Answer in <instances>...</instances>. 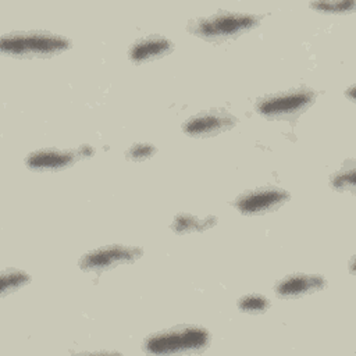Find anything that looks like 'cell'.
I'll use <instances>...</instances> for the list:
<instances>
[{
  "label": "cell",
  "instance_id": "1",
  "mask_svg": "<svg viewBox=\"0 0 356 356\" xmlns=\"http://www.w3.org/2000/svg\"><path fill=\"white\" fill-rule=\"evenodd\" d=\"M209 345V332L196 325H179L150 335L143 349L154 355L202 353Z\"/></svg>",
  "mask_w": 356,
  "mask_h": 356
},
{
  "label": "cell",
  "instance_id": "2",
  "mask_svg": "<svg viewBox=\"0 0 356 356\" xmlns=\"http://www.w3.org/2000/svg\"><path fill=\"white\" fill-rule=\"evenodd\" d=\"M71 43L50 32H13L1 36V51L15 57H50L70 49Z\"/></svg>",
  "mask_w": 356,
  "mask_h": 356
},
{
  "label": "cell",
  "instance_id": "3",
  "mask_svg": "<svg viewBox=\"0 0 356 356\" xmlns=\"http://www.w3.org/2000/svg\"><path fill=\"white\" fill-rule=\"evenodd\" d=\"M260 17L242 13L221 11L207 18H197L188 24V31L210 42L236 38L259 25Z\"/></svg>",
  "mask_w": 356,
  "mask_h": 356
},
{
  "label": "cell",
  "instance_id": "4",
  "mask_svg": "<svg viewBox=\"0 0 356 356\" xmlns=\"http://www.w3.org/2000/svg\"><path fill=\"white\" fill-rule=\"evenodd\" d=\"M316 100V92L296 88L259 99L254 108L268 120H292L307 110Z\"/></svg>",
  "mask_w": 356,
  "mask_h": 356
},
{
  "label": "cell",
  "instance_id": "5",
  "mask_svg": "<svg viewBox=\"0 0 356 356\" xmlns=\"http://www.w3.org/2000/svg\"><path fill=\"white\" fill-rule=\"evenodd\" d=\"M142 253V249L136 246L108 245L83 254L79 260V267L83 271H104L118 264L132 263L138 260Z\"/></svg>",
  "mask_w": 356,
  "mask_h": 356
},
{
  "label": "cell",
  "instance_id": "6",
  "mask_svg": "<svg viewBox=\"0 0 356 356\" xmlns=\"http://www.w3.org/2000/svg\"><path fill=\"white\" fill-rule=\"evenodd\" d=\"M289 197V193L280 188H259L241 195L234 204L242 214L254 216L274 211Z\"/></svg>",
  "mask_w": 356,
  "mask_h": 356
},
{
  "label": "cell",
  "instance_id": "7",
  "mask_svg": "<svg viewBox=\"0 0 356 356\" xmlns=\"http://www.w3.org/2000/svg\"><path fill=\"white\" fill-rule=\"evenodd\" d=\"M236 125V118L225 110H209L188 118L182 129L189 136L204 138L228 131Z\"/></svg>",
  "mask_w": 356,
  "mask_h": 356
},
{
  "label": "cell",
  "instance_id": "8",
  "mask_svg": "<svg viewBox=\"0 0 356 356\" xmlns=\"http://www.w3.org/2000/svg\"><path fill=\"white\" fill-rule=\"evenodd\" d=\"M78 150H57L42 149L31 153L25 163L31 170L36 171H56L72 165L78 160Z\"/></svg>",
  "mask_w": 356,
  "mask_h": 356
},
{
  "label": "cell",
  "instance_id": "9",
  "mask_svg": "<svg viewBox=\"0 0 356 356\" xmlns=\"http://www.w3.org/2000/svg\"><path fill=\"white\" fill-rule=\"evenodd\" d=\"M325 280L321 275L293 274L275 285V293L280 298H299L325 286Z\"/></svg>",
  "mask_w": 356,
  "mask_h": 356
},
{
  "label": "cell",
  "instance_id": "10",
  "mask_svg": "<svg viewBox=\"0 0 356 356\" xmlns=\"http://www.w3.org/2000/svg\"><path fill=\"white\" fill-rule=\"evenodd\" d=\"M172 43L163 36H147L138 40L129 50V58L134 63H145L160 58L172 51Z\"/></svg>",
  "mask_w": 356,
  "mask_h": 356
},
{
  "label": "cell",
  "instance_id": "11",
  "mask_svg": "<svg viewBox=\"0 0 356 356\" xmlns=\"http://www.w3.org/2000/svg\"><path fill=\"white\" fill-rule=\"evenodd\" d=\"M216 217H206V218H197L192 214H178L171 224V228L178 232H191V231H204L216 224Z\"/></svg>",
  "mask_w": 356,
  "mask_h": 356
},
{
  "label": "cell",
  "instance_id": "12",
  "mask_svg": "<svg viewBox=\"0 0 356 356\" xmlns=\"http://www.w3.org/2000/svg\"><path fill=\"white\" fill-rule=\"evenodd\" d=\"M31 281L29 275L15 270V268H7L1 273V295H7L10 292L17 291L18 288L26 285Z\"/></svg>",
  "mask_w": 356,
  "mask_h": 356
},
{
  "label": "cell",
  "instance_id": "13",
  "mask_svg": "<svg viewBox=\"0 0 356 356\" xmlns=\"http://www.w3.org/2000/svg\"><path fill=\"white\" fill-rule=\"evenodd\" d=\"M238 307L248 313H263L270 307V302L261 295H249L239 299Z\"/></svg>",
  "mask_w": 356,
  "mask_h": 356
},
{
  "label": "cell",
  "instance_id": "14",
  "mask_svg": "<svg viewBox=\"0 0 356 356\" xmlns=\"http://www.w3.org/2000/svg\"><path fill=\"white\" fill-rule=\"evenodd\" d=\"M331 186L337 191H353L355 189V167L342 170L331 177Z\"/></svg>",
  "mask_w": 356,
  "mask_h": 356
},
{
  "label": "cell",
  "instance_id": "15",
  "mask_svg": "<svg viewBox=\"0 0 356 356\" xmlns=\"http://www.w3.org/2000/svg\"><path fill=\"white\" fill-rule=\"evenodd\" d=\"M157 152V149L149 143H136L134 146H131L128 150H127V159L128 160H135V161H139V160H145V159H149L150 156H153L154 153Z\"/></svg>",
  "mask_w": 356,
  "mask_h": 356
},
{
  "label": "cell",
  "instance_id": "16",
  "mask_svg": "<svg viewBox=\"0 0 356 356\" xmlns=\"http://www.w3.org/2000/svg\"><path fill=\"white\" fill-rule=\"evenodd\" d=\"M355 1H321V3H312L310 6L327 13H343V11H352L355 7Z\"/></svg>",
  "mask_w": 356,
  "mask_h": 356
}]
</instances>
